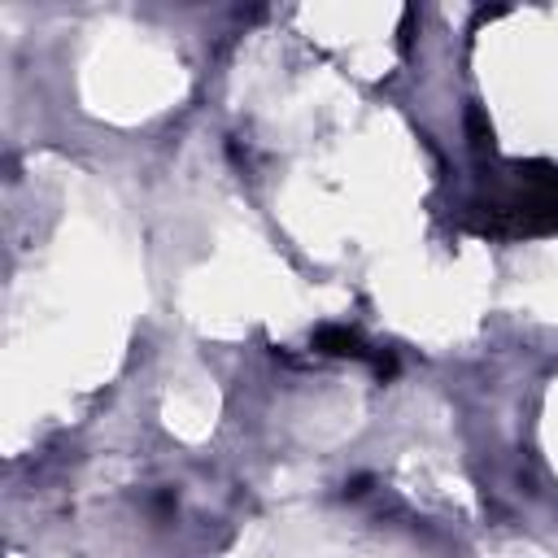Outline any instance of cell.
Masks as SVG:
<instances>
[{
    "label": "cell",
    "instance_id": "cell-1",
    "mask_svg": "<svg viewBox=\"0 0 558 558\" xmlns=\"http://www.w3.org/2000/svg\"><path fill=\"white\" fill-rule=\"evenodd\" d=\"M514 179L480 201L466 218L475 235L488 240H527V235H554L558 231V166L549 161H519L510 170Z\"/></svg>",
    "mask_w": 558,
    "mask_h": 558
},
{
    "label": "cell",
    "instance_id": "cell-2",
    "mask_svg": "<svg viewBox=\"0 0 558 558\" xmlns=\"http://www.w3.org/2000/svg\"><path fill=\"white\" fill-rule=\"evenodd\" d=\"M310 344H314L318 353H327V357H353V362H371L379 379L397 371V366H392V357L375 353V349H371V344H366L357 331H349V327H318V331L310 336Z\"/></svg>",
    "mask_w": 558,
    "mask_h": 558
}]
</instances>
